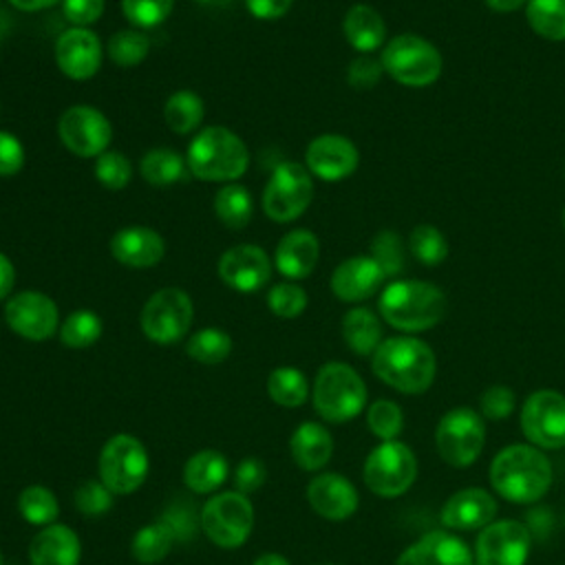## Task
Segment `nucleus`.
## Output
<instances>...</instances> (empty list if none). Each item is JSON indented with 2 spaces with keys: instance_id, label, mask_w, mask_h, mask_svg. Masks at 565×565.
<instances>
[{
  "instance_id": "nucleus-41",
  "label": "nucleus",
  "mask_w": 565,
  "mask_h": 565,
  "mask_svg": "<svg viewBox=\"0 0 565 565\" xmlns=\"http://www.w3.org/2000/svg\"><path fill=\"white\" fill-rule=\"evenodd\" d=\"M408 252L415 256L417 263L426 267H435L446 260L448 243L441 230L430 223H419L413 227L408 236Z\"/></svg>"
},
{
  "instance_id": "nucleus-11",
  "label": "nucleus",
  "mask_w": 565,
  "mask_h": 565,
  "mask_svg": "<svg viewBox=\"0 0 565 565\" xmlns=\"http://www.w3.org/2000/svg\"><path fill=\"white\" fill-rule=\"evenodd\" d=\"M362 477L373 494L395 499L415 483L417 457L404 441H382L369 452Z\"/></svg>"
},
{
  "instance_id": "nucleus-52",
  "label": "nucleus",
  "mask_w": 565,
  "mask_h": 565,
  "mask_svg": "<svg viewBox=\"0 0 565 565\" xmlns=\"http://www.w3.org/2000/svg\"><path fill=\"white\" fill-rule=\"evenodd\" d=\"M104 0H62V13L73 26H90L104 13Z\"/></svg>"
},
{
  "instance_id": "nucleus-47",
  "label": "nucleus",
  "mask_w": 565,
  "mask_h": 565,
  "mask_svg": "<svg viewBox=\"0 0 565 565\" xmlns=\"http://www.w3.org/2000/svg\"><path fill=\"white\" fill-rule=\"evenodd\" d=\"M113 497L115 494L102 481L88 479L75 490L73 501L84 516H104L113 508Z\"/></svg>"
},
{
  "instance_id": "nucleus-40",
  "label": "nucleus",
  "mask_w": 565,
  "mask_h": 565,
  "mask_svg": "<svg viewBox=\"0 0 565 565\" xmlns=\"http://www.w3.org/2000/svg\"><path fill=\"white\" fill-rule=\"evenodd\" d=\"M106 53L117 66L132 68L148 57L150 40L141 29H121L110 35L106 44Z\"/></svg>"
},
{
  "instance_id": "nucleus-49",
  "label": "nucleus",
  "mask_w": 565,
  "mask_h": 565,
  "mask_svg": "<svg viewBox=\"0 0 565 565\" xmlns=\"http://www.w3.org/2000/svg\"><path fill=\"white\" fill-rule=\"evenodd\" d=\"M382 75H384L382 62L371 57V55H360V57L351 60V64L347 68V82H349V86H353L358 90H366V88L377 86Z\"/></svg>"
},
{
  "instance_id": "nucleus-48",
  "label": "nucleus",
  "mask_w": 565,
  "mask_h": 565,
  "mask_svg": "<svg viewBox=\"0 0 565 565\" xmlns=\"http://www.w3.org/2000/svg\"><path fill=\"white\" fill-rule=\"evenodd\" d=\"M516 406V395L510 386L505 384H492L488 386L483 393H481V399H479V411H481V417L490 419V422H501L505 417L512 415Z\"/></svg>"
},
{
  "instance_id": "nucleus-25",
  "label": "nucleus",
  "mask_w": 565,
  "mask_h": 565,
  "mask_svg": "<svg viewBox=\"0 0 565 565\" xmlns=\"http://www.w3.org/2000/svg\"><path fill=\"white\" fill-rule=\"evenodd\" d=\"M318 256H320L318 236L311 230L298 227L287 232L278 241L274 252V267L287 280H302L316 269Z\"/></svg>"
},
{
  "instance_id": "nucleus-59",
  "label": "nucleus",
  "mask_w": 565,
  "mask_h": 565,
  "mask_svg": "<svg viewBox=\"0 0 565 565\" xmlns=\"http://www.w3.org/2000/svg\"><path fill=\"white\" fill-rule=\"evenodd\" d=\"M0 565H4V556H2V552H0Z\"/></svg>"
},
{
  "instance_id": "nucleus-2",
  "label": "nucleus",
  "mask_w": 565,
  "mask_h": 565,
  "mask_svg": "<svg viewBox=\"0 0 565 565\" xmlns=\"http://www.w3.org/2000/svg\"><path fill=\"white\" fill-rule=\"evenodd\" d=\"M373 373L404 395L426 393L437 373L433 349L413 335H393L380 342L371 355Z\"/></svg>"
},
{
  "instance_id": "nucleus-17",
  "label": "nucleus",
  "mask_w": 565,
  "mask_h": 565,
  "mask_svg": "<svg viewBox=\"0 0 565 565\" xmlns=\"http://www.w3.org/2000/svg\"><path fill=\"white\" fill-rule=\"evenodd\" d=\"M271 258L267 252L252 243H241L225 249L218 258V278L238 294H254L271 278Z\"/></svg>"
},
{
  "instance_id": "nucleus-32",
  "label": "nucleus",
  "mask_w": 565,
  "mask_h": 565,
  "mask_svg": "<svg viewBox=\"0 0 565 565\" xmlns=\"http://www.w3.org/2000/svg\"><path fill=\"white\" fill-rule=\"evenodd\" d=\"M205 115V104L199 93L181 88L174 90L163 104V119L174 135H190L199 130Z\"/></svg>"
},
{
  "instance_id": "nucleus-9",
  "label": "nucleus",
  "mask_w": 565,
  "mask_h": 565,
  "mask_svg": "<svg viewBox=\"0 0 565 565\" xmlns=\"http://www.w3.org/2000/svg\"><path fill=\"white\" fill-rule=\"evenodd\" d=\"M313 199V179L305 163H278L263 190V212L276 223H289L305 214Z\"/></svg>"
},
{
  "instance_id": "nucleus-14",
  "label": "nucleus",
  "mask_w": 565,
  "mask_h": 565,
  "mask_svg": "<svg viewBox=\"0 0 565 565\" xmlns=\"http://www.w3.org/2000/svg\"><path fill=\"white\" fill-rule=\"evenodd\" d=\"M521 430L525 439L541 450L565 446V395L552 388H539L521 406Z\"/></svg>"
},
{
  "instance_id": "nucleus-56",
  "label": "nucleus",
  "mask_w": 565,
  "mask_h": 565,
  "mask_svg": "<svg viewBox=\"0 0 565 565\" xmlns=\"http://www.w3.org/2000/svg\"><path fill=\"white\" fill-rule=\"evenodd\" d=\"M483 2L488 4V9H492L497 13H512L527 4V0H483Z\"/></svg>"
},
{
  "instance_id": "nucleus-26",
  "label": "nucleus",
  "mask_w": 565,
  "mask_h": 565,
  "mask_svg": "<svg viewBox=\"0 0 565 565\" xmlns=\"http://www.w3.org/2000/svg\"><path fill=\"white\" fill-rule=\"evenodd\" d=\"M79 536L64 523H51L42 527L29 543L31 565H79Z\"/></svg>"
},
{
  "instance_id": "nucleus-27",
  "label": "nucleus",
  "mask_w": 565,
  "mask_h": 565,
  "mask_svg": "<svg viewBox=\"0 0 565 565\" xmlns=\"http://www.w3.org/2000/svg\"><path fill=\"white\" fill-rule=\"evenodd\" d=\"M291 459L298 468L316 472L324 468L333 455V437L318 422H302L289 437Z\"/></svg>"
},
{
  "instance_id": "nucleus-35",
  "label": "nucleus",
  "mask_w": 565,
  "mask_h": 565,
  "mask_svg": "<svg viewBox=\"0 0 565 565\" xmlns=\"http://www.w3.org/2000/svg\"><path fill=\"white\" fill-rule=\"evenodd\" d=\"M267 395L282 408H298L309 397V382L296 366H276L267 375Z\"/></svg>"
},
{
  "instance_id": "nucleus-28",
  "label": "nucleus",
  "mask_w": 565,
  "mask_h": 565,
  "mask_svg": "<svg viewBox=\"0 0 565 565\" xmlns=\"http://www.w3.org/2000/svg\"><path fill=\"white\" fill-rule=\"evenodd\" d=\"M342 31L347 42L362 55H369L386 44L384 18L371 4H353L342 20Z\"/></svg>"
},
{
  "instance_id": "nucleus-15",
  "label": "nucleus",
  "mask_w": 565,
  "mask_h": 565,
  "mask_svg": "<svg viewBox=\"0 0 565 565\" xmlns=\"http://www.w3.org/2000/svg\"><path fill=\"white\" fill-rule=\"evenodd\" d=\"M7 327L24 340L42 342L60 331V311L53 298L38 289L11 294L4 302Z\"/></svg>"
},
{
  "instance_id": "nucleus-30",
  "label": "nucleus",
  "mask_w": 565,
  "mask_h": 565,
  "mask_svg": "<svg viewBox=\"0 0 565 565\" xmlns=\"http://www.w3.org/2000/svg\"><path fill=\"white\" fill-rule=\"evenodd\" d=\"M342 338L355 355H373L380 347L382 322L369 307H353L342 318Z\"/></svg>"
},
{
  "instance_id": "nucleus-20",
  "label": "nucleus",
  "mask_w": 565,
  "mask_h": 565,
  "mask_svg": "<svg viewBox=\"0 0 565 565\" xmlns=\"http://www.w3.org/2000/svg\"><path fill=\"white\" fill-rule=\"evenodd\" d=\"M395 565H475V554L455 532L433 530L411 543Z\"/></svg>"
},
{
  "instance_id": "nucleus-43",
  "label": "nucleus",
  "mask_w": 565,
  "mask_h": 565,
  "mask_svg": "<svg viewBox=\"0 0 565 565\" xmlns=\"http://www.w3.org/2000/svg\"><path fill=\"white\" fill-rule=\"evenodd\" d=\"M366 426L377 439L393 441L404 428V413L393 399H375L366 408Z\"/></svg>"
},
{
  "instance_id": "nucleus-1",
  "label": "nucleus",
  "mask_w": 565,
  "mask_h": 565,
  "mask_svg": "<svg viewBox=\"0 0 565 565\" xmlns=\"http://www.w3.org/2000/svg\"><path fill=\"white\" fill-rule=\"evenodd\" d=\"M492 490L512 503H534L552 486V463L545 452L532 444H512L501 448L490 461Z\"/></svg>"
},
{
  "instance_id": "nucleus-61",
  "label": "nucleus",
  "mask_w": 565,
  "mask_h": 565,
  "mask_svg": "<svg viewBox=\"0 0 565 565\" xmlns=\"http://www.w3.org/2000/svg\"><path fill=\"white\" fill-rule=\"evenodd\" d=\"M322 565H340V563H322Z\"/></svg>"
},
{
  "instance_id": "nucleus-38",
  "label": "nucleus",
  "mask_w": 565,
  "mask_h": 565,
  "mask_svg": "<svg viewBox=\"0 0 565 565\" xmlns=\"http://www.w3.org/2000/svg\"><path fill=\"white\" fill-rule=\"evenodd\" d=\"M185 353L199 364H221L232 353V338L227 331L216 327H205L192 333L185 342Z\"/></svg>"
},
{
  "instance_id": "nucleus-21",
  "label": "nucleus",
  "mask_w": 565,
  "mask_h": 565,
  "mask_svg": "<svg viewBox=\"0 0 565 565\" xmlns=\"http://www.w3.org/2000/svg\"><path fill=\"white\" fill-rule=\"evenodd\" d=\"M311 510L327 521H344L355 514L360 497L355 486L340 472H320L307 483Z\"/></svg>"
},
{
  "instance_id": "nucleus-3",
  "label": "nucleus",
  "mask_w": 565,
  "mask_h": 565,
  "mask_svg": "<svg viewBox=\"0 0 565 565\" xmlns=\"http://www.w3.org/2000/svg\"><path fill=\"white\" fill-rule=\"evenodd\" d=\"M446 294L428 280H393L380 294V316L404 333L428 331L446 316Z\"/></svg>"
},
{
  "instance_id": "nucleus-33",
  "label": "nucleus",
  "mask_w": 565,
  "mask_h": 565,
  "mask_svg": "<svg viewBox=\"0 0 565 565\" xmlns=\"http://www.w3.org/2000/svg\"><path fill=\"white\" fill-rule=\"evenodd\" d=\"M139 172L146 183L154 188H168L185 177L188 163L172 148H152L141 157Z\"/></svg>"
},
{
  "instance_id": "nucleus-24",
  "label": "nucleus",
  "mask_w": 565,
  "mask_h": 565,
  "mask_svg": "<svg viewBox=\"0 0 565 565\" xmlns=\"http://www.w3.org/2000/svg\"><path fill=\"white\" fill-rule=\"evenodd\" d=\"M384 280H386V276L382 274L377 263L371 256L358 254V256L342 260L333 269L329 285L338 300L362 302V300L371 298L382 287Z\"/></svg>"
},
{
  "instance_id": "nucleus-4",
  "label": "nucleus",
  "mask_w": 565,
  "mask_h": 565,
  "mask_svg": "<svg viewBox=\"0 0 565 565\" xmlns=\"http://www.w3.org/2000/svg\"><path fill=\"white\" fill-rule=\"evenodd\" d=\"M188 170L201 181L232 183L245 174L249 150L245 141L225 126H205L199 130L185 152Z\"/></svg>"
},
{
  "instance_id": "nucleus-19",
  "label": "nucleus",
  "mask_w": 565,
  "mask_h": 565,
  "mask_svg": "<svg viewBox=\"0 0 565 565\" xmlns=\"http://www.w3.org/2000/svg\"><path fill=\"white\" fill-rule=\"evenodd\" d=\"M57 68L75 82L90 79L102 66V42L86 26H68L55 42Z\"/></svg>"
},
{
  "instance_id": "nucleus-18",
  "label": "nucleus",
  "mask_w": 565,
  "mask_h": 565,
  "mask_svg": "<svg viewBox=\"0 0 565 565\" xmlns=\"http://www.w3.org/2000/svg\"><path fill=\"white\" fill-rule=\"evenodd\" d=\"M358 163L355 143L338 132L318 135L305 150V168L322 181H342L358 170Z\"/></svg>"
},
{
  "instance_id": "nucleus-46",
  "label": "nucleus",
  "mask_w": 565,
  "mask_h": 565,
  "mask_svg": "<svg viewBox=\"0 0 565 565\" xmlns=\"http://www.w3.org/2000/svg\"><path fill=\"white\" fill-rule=\"evenodd\" d=\"M95 179L106 190H124L132 179V166L126 154L106 150L95 159Z\"/></svg>"
},
{
  "instance_id": "nucleus-36",
  "label": "nucleus",
  "mask_w": 565,
  "mask_h": 565,
  "mask_svg": "<svg viewBox=\"0 0 565 565\" xmlns=\"http://www.w3.org/2000/svg\"><path fill=\"white\" fill-rule=\"evenodd\" d=\"M525 18L536 35L565 42V0H527Z\"/></svg>"
},
{
  "instance_id": "nucleus-6",
  "label": "nucleus",
  "mask_w": 565,
  "mask_h": 565,
  "mask_svg": "<svg viewBox=\"0 0 565 565\" xmlns=\"http://www.w3.org/2000/svg\"><path fill=\"white\" fill-rule=\"evenodd\" d=\"M380 62L397 84L411 88H424L439 79L444 71V57L439 49L415 33H399L382 46Z\"/></svg>"
},
{
  "instance_id": "nucleus-45",
  "label": "nucleus",
  "mask_w": 565,
  "mask_h": 565,
  "mask_svg": "<svg viewBox=\"0 0 565 565\" xmlns=\"http://www.w3.org/2000/svg\"><path fill=\"white\" fill-rule=\"evenodd\" d=\"M174 0H121L126 20L137 29H154L172 13Z\"/></svg>"
},
{
  "instance_id": "nucleus-39",
  "label": "nucleus",
  "mask_w": 565,
  "mask_h": 565,
  "mask_svg": "<svg viewBox=\"0 0 565 565\" xmlns=\"http://www.w3.org/2000/svg\"><path fill=\"white\" fill-rule=\"evenodd\" d=\"M18 512L26 523L46 527L57 519V512H60L57 497L46 486H38V483L26 486L18 494Z\"/></svg>"
},
{
  "instance_id": "nucleus-16",
  "label": "nucleus",
  "mask_w": 565,
  "mask_h": 565,
  "mask_svg": "<svg viewBox=\"0 0 565 565\" xmlns=\"http://www.w3.org/2000/svg\"><path fill=\"white\" fill-rule=\"evenodd\" d=\"M530 530L516 519H499L477 534V565H525L530 556Z\"/></svg>"
},
{
  "instance_id": "nucleus-51",
  "label": "nucleus",
  "mask_w": 565,
  "mask_h": 565,
  "mask_svg": "<svg viewBox=\"0 0 565 565\" xmlns=\"http://www.w3.org/2000/svg\"><path fill=\"white\" fill-rule=\"evenodd\" d=\"M26 152L22 141L7 130H0V177H13L24 168Z\"/></svg>"
},
{
  "instance_id": "nucleus-22",
  "label": "nucleus",
  "mask_w": 565,
  "mask_h": 565,
  "mask_svg": "<svg viewBox=\"0 0 565 565\" xmlns=\"http://www.w3.org/2000/svg\"><path fill=\"white\" fill-rule=\"evenodd\" d=\"M497 499L486 488H463L452 492L441 508V523L450 532L483 530L497 516Z\"/></svg>"
},
{
  "instance_id": "nucleus-62",
  "label": "nucleus",
  "mask_w": 565,
  "mask_h": 565,
  "mask_svg": "<svg viewBox=\"0 0 565 565\" xmlns=\"http://www.w3.org/2000/svg\"><path fill=\"white\" fill-rule=\"evenodd\" d=\"M563 174H565V170H563Z\"/></svg>"
},
{
  "instance_id": "nucleus-31",
  "label": "nucleus",
  "mask_w": 565,
  "mask_h": 565,
  "mask_svg": "<svg viewBox=\"0 0 565 565\" xmlns=\"http://www.w3.org/2000/svg\"><path fill=\"white\" fill-rule=\"evenodd\" d=\"M214 214L230 230L247 227L254 214L252 192L236 181L221 185L214 194Z\"/></svg>"
},
{
  "instance_id": "nucleus-57",
  "label": "nucleus",
  "mask_w": 565,
  "mask_h": 565,
  "mask_svg": "<svg viewBox=\"0 0 565 565\" xmlns=\"http://www.w3.org/2000/svg\"><path fill=\"white\" fill-rule=\"evenodd\" d=\"M252 565H291V563L285 556H280V554L267 552V554H260Z\"/></svg>"
},
{
  "instance_id": "nucleus-54",
  "label": "nucleus",
  "mask_w": 565,
  "mask_h": 565,
  "mask_svg": "<svg viewBox=\"0 0 565 565\" xmlns=\"http://www.w3.org/2000/svg\"><path fill=\"white\" fill-rule=\"evenodd\" d=\"M13 282H15V267L11 258L4 252H0V300H7L11 296Z\"/></svg>"
},
{
  "instance_id": "nucleus-60",
  "label": "nucleus",
  "mask_w": 565,
  "mask_h": 565,
  "mask_svg": "<svg viewBox=\"0 0 565 565\" xmlns=\"http://www.w3.org/2000/svg\"><path fill=\"white\" fill-rule=\"evenodd\" d=\"M563 227H565V207H563Z\"/></svg>"
},
{
  "instance_id": "nucleus-7",
  "label": "nucleus",
  "mask_w": 565,
  "mask_h": 565,
  "mask_svg": "<svg viewBox=\"0 0 565 565\" xmlns=\"http://www.w3.org/2000/svg\"><path fill=\"white\" fill-rule=\"evenodd\" d=\"M150 470L148 450L141 439L128 433L113 435L99 452L97 472L99 481L113 494H132L141 488Z\"/></svg>"
},
{
  "instance_id": "nucleus-23",
  "label": "nucleus",
  "mask_w": 565,
  "mask_h": 565,
  "mask_svg": "<svg viewBox=\"0 0 565 565\" xmlns=\"http://www.w3.org/2000/svg\"><path fill=\"white\" fill-rule=\"evenodd\" d=\"M110 256L132 269H146L161 263L166 256V241L161 234L146 225H130L121 227L113 234L110 243Z\"/></svg>"
},
{
  "instance_id": "nucleus-50",
  "label": "nucleus",
  "mask_w": 565,
  "mask_h": 565,
  "mask_svg": "<svg viewBox=\"0 0 565 565\" xmlns=\"http://www.w3.org/2000/svg\"><path fill=\"white\" fill-rule=\"evenodd\" d=\"M267 479V468L263 463V459L258 457H245L238 461V466L234 468V475H232V483H234V490L241 492V494H252L256 492Z\"/></svg>"
},
{
  "instance_id": "nucleus-55",
  "label": "nucleus",
  "mask_w": 565,
  "mask_h": 565,
  "mask_svg": "<svg viewBox=\"0 0 565 565\" xmlns=\"http://www.w3.org/2000/svg\"><path fill=\"white\" fill-rule=\"evenodd\" d=\"M11 2V7L13 9H18V11H26V13H38V11H42V9H51V7H55L57 2H62V0H9Z\"/></svg>"
},
{
  "instance_id": "nucleus-29",
  "label": "nucleus",
  "mask_w": 565,
  "mask_h": 565,
  "mask_svg": "<svg viewBox=\"0 0 565 565\" xmlns=\"http://www.w3.org/2000/svg\"><path fill=\"white\" fill-rule=\"evenodd\" d=\"M230 475V466L223 452L205 448L194 452L183 466V483L196 494L216 492Z\"/></svg>"
},
{
  "instance_id": "nucleus-12",
  "label": "nucleus",
  "mask_w": 565,
  "mask_h": 565,
  "mask_svg": "<svg viewBox=\"0 0 565 565\" xmlns=\"http://www.w3.org/2000/svg\"><path fill=\"white\" fill-rule=\"evenodd\" d=\"M192 318L194 305L188 291L163 287L143 302L139 324L143 335L154 344H174L188 333Z\"/></svg>"
},
{
  "instance_id": "nucleus-42",
  "label": "nucleus",
  "mask_w": 565,
  "mask_h": 565,
  "mask_svg": "<svg viewBox=\"0 0 565 565\" xmlns=\"http://www.w3.org/2000/svg\"><path fill=\"white\" fill-rule=\"evenodd\" d=\"M369 256L377 263V267L382 269V274L386 278H393V276L402 274V269L406 265V243L397 232L382 230L371 241Z\"/></svg>"
},
{
  "instance_id": "nucleus-44",
  "label": "nucleus",
  "mask_w": 565,
  "mask_h": 565,
  "mask_svg": "<svg viewBox=\"0 0 565 565\" xmlns=\"http://www.w3.org/2000/svg\"><path fill=\"white\" fill-rule=\"evenodd\" d=\"M307 291L296 285L294 280H287V282H276L274 287H269L267 291V307L274 316L278 318H298L305 309H307Z\"/></svg>"
},
{
  "instance_id": "nucleus-13",
  "label": "nucleus",
  "mask_w": 565,
  "mask_h": 565,
  "mask_svg": "<svg viewBox=\"0 0 565 565\" xmlns=\"http://www.w3.org/2000/svg\"><path fill=\"white\" fill-rule=\"evenodd\" d=\"M57 137L71 154L82 159H97L108 150L113 141V126L99 108L75 104L60 115Z\"/></svg>"
},
{
  "instance_id": "nucleus-5",
  "label": "nucleus",
  "mask_w": 565,
  "mask_h": 565,
  "mask_svg": "<svg viewBox=\"0 0 565 565\" xmlns=\"http://www.w3.org/2000/svg\"><path fill=\"white\" fill-rule=\"evenodd\" d=\"M311 402L324 422L344 424L366 406V384L347 362H327L316 373Z\"/></svg>"
},
{
  "instance_id": "nucleus-34",
  "label": "nucleus",
  "mask_w": 565,
  "mask_h": 565,
  "mask_svg": "<svg viewBox=\"0 0 565 565\" xmlns=\"http://www.w3.org/2000/svg\"><path fill=\"white\" fill-rule=\"evenodd\" d=\"M174 543H177L174 532L170 530L168 523H163L159 519L154 523L141 525L135 532V536L130 541V554L141 565H154L170 554Z\"/></svg>"
},
{
  "instance_id": "nucleus-8",
  "label": "nucleus",
  "mask_w": 565,
  "mask_h": 565,
  "mask_svg": "<svg viewBox=\"0 0 565 565\" xmlns=\"http://www.w3.org/2000/svg\"><path fill=\"white\" fill-rule=\"evenodd\" d=\"M203 534L223 550L241 547L254 527V505L247 494L227 490L212 494L201 508Z\"/></svg>"
},
{
  "instance_id": "nucleus-53",
  "label": "nucleus",
  "mask_w": 565,
  "mask_h": 565,
  "mask_svg": "<svg viewBox=\"0 0 565 565\" xmlns=\"http://www.w3.org/2000/svg\"><path fill=\"white\" fill-rule=\"evenodd\" d=\"M245 2V9L249 11V15L258 18V20H276V18H282L294 0H243Z\"/></svg>"
},
{
  "instance_id": "nucleus-10",
  "label": "nucleus",
  "mask_w": 565,
  "mask_h": 565,
  "mask_svg": "<svg viewBox=\"0 0 565 565\" xmlns=\"http://www.w3.org/2000/svg\"><path fill=\"white\" fill-rule=\"evenodd\" d=\"M486 441L483 417L468 408L457 406L441 415L435 428V446L439 457L452 468H468L477 461Z\"/></svg>"
},
{
  "instance_id": "nucleus-37",
  "label": "nucleus",
  "mask_w": 565,
  "mask_h": 565,
  "mask_svg": "<svg viewBox=\"0 0 565 565\" xmlns=\"http://www.w3.org/2000/svg\"><path fill=\"white\" fill-rule=\"evenodd\" d=\"M102 318L90 309L71 311L60 324V342L68 349H88L102 338Z\"/></svg>"
},
{
  "instance_id": "nucleus-58",
  "label": "nucleus",
  "mask_w": 565,
  "mask_h": 565,
  "mask_svg": "<svg viewBox=\"0 0 565 565\" xmlns=\"http://www.w3.org/2000/svg\"><path fill=\"white\" fill-rule=\"evenodd\" d=\"M196 2H201V4H205V7H227V4L234 2V0H196Z\"/></svg>"
}]
</instances>
